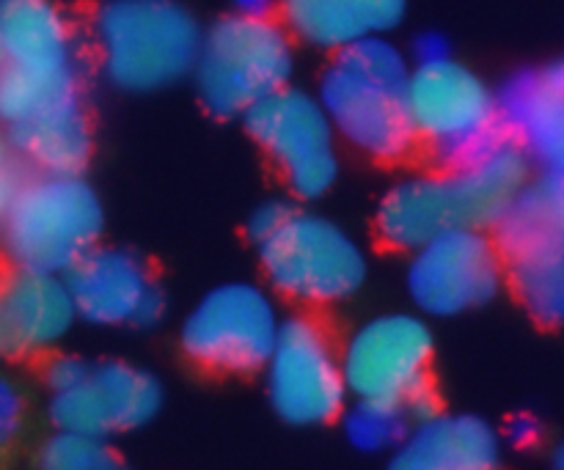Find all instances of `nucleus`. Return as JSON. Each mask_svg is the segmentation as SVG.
I'll use <instances>...</instances> for the list:
<instances>
[{"mask_svg": "<svg viewBox=\"0 0 564 470\" xmlns=\"http://www.w3.org/2000/svg\"><path fill=\"white\" fill-rule=\"evenodd\" d=\"M527 154L507 141L482 163L411 176L386 193L378 231L389 245L413 251L452 229L496 226L527 187Z\"/></svg>", "mask_w": 564, "mask_h": 470, "instance_id": "1", "label": "nucleus"}, {"mask_svg": "<svg viewBox=\"0 0 564 470\" xmlns=\"http://www.w3.org/2000/svg\"><path fill=\"white\" fill-rule=\"evenodd\" d=\"M408 61L386 36L339 50L317 99L336 135L375 160H402L416 143L405 108Z\"/></svg>", "mask_w": 564, "mask_h": 470, "instance_id": "2", "label": "nucleus"}, {"mask_svg": "<svg viewBox=\"0 0 564 470\" xmlns=\"http://www.w3.org/2000/svg\"><path fill=\"white\" fill-rule=\"evenodd\" d=\"M105 77L124 91H158L196 64L202 31L174 0H110L94 14Z\"/></svg>", "mask_w": 564, "mask_h": 470, "instance_id": "3", "label": "nucleus"}, {"mask_svg": "<svg viewBox=\"0 0 564 470\" xmlns=\"http://www.w3.org/2000/svg\"><path fill=\"white\" fill-rule=\"evenodd\" d=\"M102 231L99 198L77 174L20 182L0 215V242L14 267L64 275Z\"/></svg>", "mask_w": 564, "mask_h": 470, "instance_id": "4", "label": "nucleus"}, {"mask_svg": "<svg viewBox=\"0 0 564 470\" xmlns=\"http://www.w3.org/2000/svg\"><path fill=\"white\" fill-rule=\"evenodd\" d=\"M405 108L413 135L433 149L441 168L477 165L510 141L496 113V94L452 58L408 72Z\"/></svg>", "mask_w": 564, "mask_h": 470, "instance_id": "5", "label": "nucleus"}, {"mask_svg": "<svg viewBox=\"0 0 564 470\" xmlns=\"http://www.w3.org/2000/svg\"><path fill=\"white\" fill-rule=\"evenodd\" d=\"M292 66L295 50L284 25L270 17L231 14L202 36L193 80L204 108L231 119L284 88Z\"/></svg>", "mask_w": 564, "mask_h": 470, "instance_id": "6", "label": "nucleus"}, {"mask_svg": "<svg viewBox=\"0 0 564 470\" xmlns=\"http://www.w3.org/2000/svg\"><path fill=\"white\" fill-rule=\"evenodd\" d=\"M505 278L529 314L564 325V176L527 182L496 223Z\"/></svg>", "mask_w": 564, "mask_h": 470, "instance_id": "7", "label": "nucleus"}, {"mask_svg": "<svg viewBox=\"0 0 564 470\" xmlns=\"http://www.w3.org/2000/svg\"><path fill=\"white\" fill-rule=\"evenodd\" d=\"M259 245L270 286L303 306H330L361 289L367 256L361 245L334 220L295 212Z\"/></svg>", "mask_w": 564, "mask_h": 470, "instance_id": "8", "label": "nucleus"}, {"mask_svg": "<svg viewBox=\"0 0 564 470\" xmlns=\"http://www.w3.org/2000/svg\"><path fill=\"white\" fill-rule=\"evenodd\" d=\"M339 361L347 394L356 400L397 402L413 422L438 413L430 383L433 334L424 319L380 314L352 330Z\"/></svg>", "mask_w": 564, "mask_h": 470, "instance_id": "9", "label": "nucleus"}, {"mask_svg": "<svg viewBox=\"0 0 564 470\" xmlns=\"http://www.w3.org/2000/svg\"><path fill=\"white\" fill-rule=\"evenodd\" d=\"M281 317L257 284L235 281L209 289L182 325V350L198 367L220 374H251L268 361Z\"/></svg>", "mask_w": 564, "mask_h": 470, "instance_id": "10", "label": "nucleus"}, {"mask_svg": "<svg viewBox=\"0 0 564 470\" xmlns=\"http://www.w3.org/2000/svg\"><path fill=\"white\" fill-rule=\"evenodd\" d=\"M273 411L297 427L334 422L347 400L341 361L328 330L312 317L281 319L279 336L264 361Z\"/></svg>", "mask_w": 564, "mask_h": 470, "instance_id": "11", "label": "nucleus"}, {"mask_svg": "<svg viewBox=\"0 0 564 470\" xmlns=\"http://www.w3.org/2000/svg\"><path fill=\"white\" fill-rule=\"evenodd\" d=\"M242 119L295 196L319 198L330 190L339 174L336 132L317 97L284 86L253 105Z\"/></svg>", "mask_w": 564, "mask_h": 470, "instance_id": "12", "label": "nucleus"}, {"mask_svg": "<svg viewBox=\"0 0 564 470\" xmlns=\"http://www.w3.org/2000/svg\"><path fill=\"white\" fill-rule=\"evenodd\" d=\"M505 284L496 242L482 229H452L413 248L408 292L424 314L455 317L485 306Z\"/></svg>", "mask_w": 564, "mask_h": 470, "instance_id": "13", "label": "nucleus"}, {"mask_svg": "<svg viewBox=\"0 0 564 470\" xmlns=\"http://www.w3.org/2000/svg\"><path fill=\"white\" fill-rule=\"evenodd\" d=\"M163 389L143 369L121 361L86 363L66 389L50 391V418L61 433L108 438L130 433L158 416Z\"/></svg>", "mask_w": 564, "mask_h": 470, "instance_id": "14", "label": "nucleus"}, {"mask_svg": "<svg viewBox=\"0 0 564 470\" xmlns=\"http://www.w3.org/2000/svg\"><path fill=\"white\" fill-rule=\"evenodd\" d=\"M77 317L91 325H152L163 317L165 297L152 270L127 248L83 253L64 273Z\"/></svg>", "mask_w": 564, "mask_h": 470, "instance_id": "15", "label": "nucleus"}, {"mask_svg": "<svg viewBox=\"0 0 564 470\" xmlns=\"http://www.w3.org/2000/svg\"><path fill=\"white\" fill-rule=\"evenodd\" d=\"M0 130L14 157L39 174H77L91 152V130L75 75L42 88Z\"/></svg>", "mask_w": 564, "mask_h": 470, "instance_id": "16", "label": "nucleus"}, {"mask_svg": "<svg viewBox=\"0 0 564 470\" xmlns=\"http://www.w3.org/2000/svg\"><path fill=\"white\" fill-rule=\"evenodd\" d=\"M496 113L523 154L564 176V58L512 75L496 94Z\"/></svg>", "mask_w": 564, "mask_h": 470, "instance_id": "17", "label": "nucleus"}, {"mask_svg": "<svg viewBox=\"0 0 564 470\" xmlns=\"http://www.w3.org/2000/svg\"><path fill=\"white\" fill-rule=\"evenodd\" d=\"M77 319L64 275L14 267L0 275V330L6 356H33L58 345Z\"/></svg>", "mask_w": 564, "mask_h": 470, "instance_id": "18", "label": "nucleus"}, {"mask_svg": "<svg viewBox=\"0 0 564 470\" xmlns=\"http://www.w3.org/2000/svg\"><path fill=\"white\" fill-rule=\"evenodd\" d=\"M501 440L477 416L433 413L411 424L389 470H499Z\"/></svg>", "mask_w": 564, "mask_h": 470, "instance_id": "19", "label": "nucleus"}, {"mask_svg": "<svg viewBox=\"0 0 564 470\" xmlns=\"http://www.w3.org/2000/svg\"><path fill=\"white\" fill-rule=\"evenodd\" d=\"M290 36L319 50H347L400 25L405 0H281Z\"/></svg>", "mask_w": 564, "mask_h": 470, "instance_id": "20", "label": "nucleus"}, {"mask_svg": "<svg viewBox=\"0 0 564 470\" xmlns=\"http://www.w3.org/2000/svg\"><path fill=\"white\" fill-rule=\"evenodd\" d=\"M75 36L53 0H0V64L72 69Z\"/></svg>", "mask_w": 564, "mask_h": 470, "instance_id": "21", "label": "nucleus"}, {"mask_svg": "<svg viewBox=\"0 0 564 470\" xmlns=\"http://www.w3.org/2000/svg\"><path fill=\"white\" fill-rule=\"evenodd\" d=\"M411 424L413 418L405 407L380 400H358L341 418L347 440L358 451H372V455L394 451L408 435Z\"/></svg>", "mask_w": 564, "mask_h": 470, "instance_id": "22", "label": "nucleus"}, {"mask_svg": "<svg viewBox=\"0 0 564 470\" xmlns=\"http://www.w3.org/2000/svg\"><path fill=\"white\" fill-rule=\"evenodd\" d=\"M36 466L39 470H124L105 438H88L61 429L44 440Z\"/></svg>", "mask_w": 564, "mask_h": 470, "instance_id": "23", "label": "nucleus"}, {"mask_svg": "<svg viewBox=\"0 0 564 470\" xmlns=\"http://www.w3.org/2000/svg\"><path fill=\"white\" fill-rule=\"evenodd\" d=\"M22 424H25V396L6 374H0V466L9 457L14 440L20 438Z\"/></svg>", "mask_w": 564, "mask_h": 470, "instance_id": "24", "label": "nucleus"}, {"mask_svg": "<svg viewBox=\"0 0 564 470\" xmlns=\"http://www.w3.org/2000/svg\"><path fill=\"white\" fill-rule=\"evenodd\" d=\"M292 207L286 201H268L251 215V223H248V234L253 237V242H262L264 237L273 234L286 218H290Z\"/></svg>", "mask_w": 564, "mask_h": 470, "instance_id": "25", "label": "nucleus"}, {"mask_svg": "<svg viewBox=\"0 0 564 470\" xmlns=\"http://www.w3.org/2000/svg\"><path fill=\"white\" fill-rule=\"evenodd\" d=\"M17 185H20V176H17L14 152L9 149L3 130H0V215H3L6 204H9L11 193H14Z\"/></svg>", "mask_w": 564, "mask_h": 470, "instance_id": "26", "label": "nucleus"}, {"mask_svg": "<svg viewBox=\"0 0 564 470\" xmlns=\"http://www.w3.org/2000/svg\"><path fill=\"white\" fill-rule=\"evenodd\" d=\"M413 58H416V66L449 58V42L435 31L422 33V36H416V42H413Z\"/></svg>", "mask_w": 564, "mask_h": 470, "instance_id": "27", "label": "nucleus"}, {"mask_svg": "<svg viewBox=\"0 0 564 470\" xmlns=\"http://www.w3.org/2000/svg\"><path fill=\"white\" fill-rule=\"evenodd\" d=\"M507 438H510V444L521 446V449L534 446L540 440V424L532 416H516L507 424Z\"/></svg>", "mask_w": 564, "mask_h": 470, "instance_id": "28", "label": "nucleus"}, {"mask_svg": "<svg viewBox=\"0 0 564 470\" xmlns=\"http://www.w3.org/2000/svg\"><path fill=\"white\" fill-rule=\"evenodd\" d=\"M275 0H235L237 14L242 17H270Z\"/></svg>", "mask_w": 564, "mask_h": 470, "instance_id": "29", "label": "nucleus"}, {"mask_svg": "<svg viewBox=\"0 0 564 470\" xmlns=\"http://www.w3.org/2000/svg\"><path fill=\"white\" fill-rule=\"evenodd\" d=\"M554 468H556V470H564V444L560 446V449H556V455H554Z\"/></svg>", "mask_w": 564, "mask_h": 470, "instance_id": "30", "label": "nucleus"}, {"mask_svg": "<svg viewBox=\"0 0 564 470\" xmlns=\"http://www.w3.org/2000/svg\"><path fill=\"white\" fill-rule=\"evenodd\" d=\"M0 356H6V345H3V330H0Z\"/></svg>", "mask_w": 564, "mask_h": 470, "instance_id": "31", "label": "nucleus"}]
</instances>
